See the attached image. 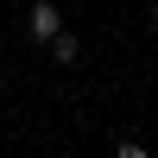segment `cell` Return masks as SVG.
<instances>
[{
	"instance_id": "1",
	"label": "cell",
	"mask_w": 158,
	"mask_h": 158,
	"mask_svg": "<svg viewBox=\"0 0 158 158\" xmlns=\"http://www.w3.org/2000/svg\"><path fill=\"white\" fill-rule=\"evenodd\" d=\"M25 32H32L38 44H51V38L63 32V13L51 6V0H32V13H25Z\"/></svg>"
},
{
	"instance_id": "2",
	"label": "cell",
	"mask_w": 158,
	"mask_h": 158,
	"mask_svg": "<svg viewBox=\"0 0 158 158\" xmlns=\"http://www.w3.org/2000/svg\"><path fill=\"white\" fill-rule=\"evenodd\" d=\"M51 57H57V63H76V57H82V38H76V32H57V38H51Z\"/></svg>"
},
{
	"instance_id": "3",
	"label": "cell",
	"mask_w": 158,
	"mask_h": 158,
	"mask_svg": "<svg viewBox=\"0 0 158 158\" xmlns=\"http://www.w3.org/2000/svg\"><path fill=\"white\" fill-rule=\"evenodd\" d=\"M152 32H158V6H152Z\"/></svg>"
}]
</instances>
